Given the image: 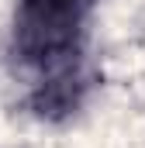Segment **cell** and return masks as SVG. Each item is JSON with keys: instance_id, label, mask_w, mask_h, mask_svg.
Instances as JSON below:
<instances>
[{"instance_id": "6da1fadb", "label": "cell", "mask_w": 145, "mask_h": 148, "mask_svg": "<svg viewBox=\"0 0 145 148\" xmlns=\"http://www.w3.org/2000/svg\"><path fill=\"white\" fill-rule=\"evenodd\" d=\"M93 7L97 0H17L14 55L45 76L72 69Z\"/></svg>"}]
</instances>
